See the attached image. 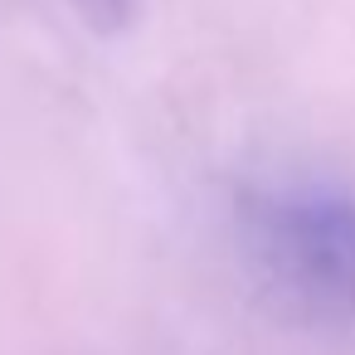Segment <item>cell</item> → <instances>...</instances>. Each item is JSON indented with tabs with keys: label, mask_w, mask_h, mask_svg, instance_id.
Segmentation results:
<instances>
[{
	"label": "cell",
	"mask_w": 355,
	"mask_h": 355,
	"mask_svg": "<svg viewBox=\"0 0 355 355\" xmlns=\"http://www.w3.org/2000/svg\"><path fill=\"white\" fill-rule=\"evenodd\" d=\"M239 243L292 316L355 326V190L326 175H268L239 190Z\"/></svg>",
	"instance_id": "cell-1"
}]
</instances>
